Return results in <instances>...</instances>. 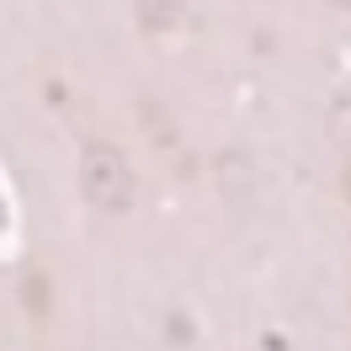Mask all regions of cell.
I'll return each mask as SVG.
<instances>
[{
    "instance_id": "cell-1",
    "label": "cell",
    "mask_w": 351,
    "mask_h": 351,
    "mask_svg": "<svg viewBox=\"0 0 351 351\" xmlns=\"http://www.w3.org/2000/svg\"><path fill=\"white\" fill-rule=\"evenodd\" d=\"M80 192H86L96 208H128L133 171H128V160H123V149L86 144V154H80Z\"/></svg>"
}]
</instances>
